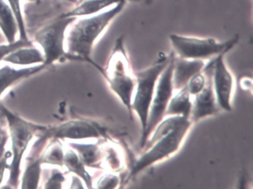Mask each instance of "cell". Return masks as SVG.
<instances>
[{
    "mask_svg": "<svg viewBox=\"0 0 253 189\" xmlns=\"http://www.w3.org/2000/svg\"><path fill=\"white\" fill-rule=\"evenodd\" d=\"M193 125L191 119L186 116H165L142 148L143 153L133 164L127 181L149 167L176 154L181 149Z\"/></svg>",
    "mask_w": 253,
    "mask_h": 189,
    "instance_id": "cell-1",
    "label": "cell"
},
{
    "mask_svg": "<svg viewBox=\"0 0 253 189\" xmlns=\"http://www.w3.org/2000/svg\"><path fill=\"white\" fill-rule=\"evenodd\" d=\"M126 2L123 1L107 11L79 20L68 38L67 58L88 62L95 66L96 63L91 59L93 46L99 37L124 10Z\"/></svg>",
    "mask_w": 253,
    "mask_h": 189,
    "instance_id": "cell-2",
    "label": "cell"
},
{
    "mask_svg": "<svg viewBox=\"0 0 253 189\" xmlns=\"http://www.w3.org/2000/svg\"><path fill=\"white\" fill-rule=\"evenodd\" d=\"M115 96L125 106L131 119H133L131 102L136 85L135 75L124 46V37L115 41L113 51L105 69L97 67Z\"/></svg>",
    "mask_w": 253,
    "mask_h": 189,
    "instance_id": "cell-3",
    "label": "cell"
},
{
    "mask_svg": "<svg viewBox=\"0 0 253 189\" xmlns=\"http://www.w3.org/2000/svg\"><path fill=\"white\" fill-rule=\"evenodd\" d=\"M0 112L5 115L8 121L12 144L13 158L9 165L10 174L6 188L17 189L18 187L22 159L29 143L34 136L41 135L48 127L29 122L10 112L2 104H0Z\"/></svg>",
    "mask_w": 253,
    "mask_h": 189,
    "instance_id": "cell-4",
    "label": "cell"
},
{
    "mask_svg": "<svg viewBox=\"0 0 253 189\" xmlns=\"http://www.w3.org/2000/svg\"><path fill=\"white\" fill-rule=\"evenodd\" d=\"M171 58L169 55L163 54L156 62L147 69L135 72L136 85L131 102V110L136 113L141 125V136L144 134L147 125L148 116L157 82Z\"/></svg>",
    "mask_w": 253,
    "mask_h": 189,
    "instance_id": "cell-5",
    "label": "cell"
},
{
    "mask_svg": "<svg viewBox=\"0 0 253 189\" xmlns=\"http://www.w3.org/2000/svg\"><path fill=\"white\" fill-rule=\"evenodd\" d=\"M174 54L186 60H210L221 53H227L238 43L239 36L235 35L229 40L220 42L213 38H190L177 35H169Z\"/></svg>",
    "mask_w": 253,
    "mask_h": 189,
    "instance_id": "cell-6",
    "label": "cell"
},
{
    "mask_svg": "<svg viewBox=\"0 0 253 189\" xmlns=\"http://www.w3.org/2000/svg\"><path fill=\"white\" fill-rule=\"evenodd\" d=\"M174 57L175 54L174 51H171L169 63L161 74L157 82L149 109L146 131L140 138V147L141 149L157 125L165 117L169 103L174 94L172 75Z\"/></svg>",
    "mask_w": 253,
    "mask_h": 189,
    "instance_id": "cell-7",
    "label": "cell"
},
{
    "mask_svg": "<svg viewBox=\"0 0 253 189\" xmlns=\"http://www.w3.org/2000/svg\"><path fill=\"white\" fill-rule=\"evenodd\" d=\"M76 20V17H65L60 15L40 29L35 35V40L43 49L47 66L63 58H67L64 50L65 33L68 26Z\"/></svg>",
    "mask_w": 253,
    "mask_h": 189,
    "instance_id": "cell-8",
    "label": "cell"
},
{
    "mask_svg": "<svg viewBox=\"0 0 253 189\" xmlns=\"http://www.w3.org/2000/svg\"><path fill=\"white\" fill-rule=\"evenodd\" d=\"M226 54L221 53L211 59L212 63L211 80L219 108L220 110L229 112L232 110L235 80L233 75L225 63Z\"/></svg>",
    "mask_w": 253,
    "mask_h": 189,
    "instance_id": "cell-9",
    "label": "cell"
},
{
    "mask_svg": "<svg viewBox=\"0 0 253 189\" xmlns=\"http://www.w3.org/2000/svg\"><path fill=\"white\" fill-rule=\"evenodd\" d=\"M39 137L45 140H84V139H99L105 137V132L102 127L92 121L75 119L64 122L57 126L47 128Z\"/></svg>",
    "mask_w": 253,
    "mask_h": 189,
    "instance_id": "cell-10",
    "label": "cell"
},
{
    "mask_svg": "<svg viewBox=\"0 0 253 189\" xmlns=\"http://www.w3.org/2000/svg\"><path fill=\"white\" fill-rule=\"evenodd\" d=\"M203 72L207 76V83L201 92L193 96L190 119L193 124L201 119L217 114L220 110L216 100L215 94L213 89L211 75L212 63L211 59L204 66Z\"/></svg>",
    "mask_w": 253,
    "mask_h": 189,
    "instance_id": "cell-11",
    "label": "cell"
},
{
    "mask_svg": "<svg viewBox=\"0 0 253 189\" xmlns=\"http://www.w3.org/2000/svg\"><path fill=\"white\" fill-rule=\"evenodd\" d=\"M205 65L204 60H186L180 58L175 54L172 75L174 89L178 91L186 86L189 79L202 72Z\"/></svg>",
    "mask_w": 253,
    "mask_h": 189,
    "instance_id": "cell-12",
    "label": "cell"
},
{
    "mask_svg": "<svg viewBox=\"0 0 253 189\" xmlns=\"http://www.w3.org/2000/svg\"><path fill=\"white\" fill-rule=\"evenodd\" d=\"M123 1L128 0H88L78 4L76 8L69 12L64 13L61 16L65 17H77L81 16H90L97 14L108 7L116 5ZM131 2H152V0H128Z\"/></svg>",
    "mask_w": 253,
    "mask_h": 189,
    "instance_id": "cell-13",
    "label": "cell"
},
{
    "mask_svg": "<svg viewBox=\"0 0 253 189\" xmlns=\"http://www.w3.org/2000/svg\"><path fill=\"white\" fill-rule=\"evenodd\" d=\"M85 167L100 168L104 159L105 151L97 143H70Z\"/></svg>",
    "mask_w": 253,
    "mask_h": 189,
    "instance_id": "cell-14",
    "label": "cell"
},
{
    "mask_svg": "<svg viewBox=\"0 0 253 189\" xmlns=\"http://www.w3.org/2000/svg\"><path fill=\"white\" fill-rule=\"evenodd\" d=\"M45 67L44 64L22 69H14L8 66H4L0 69V97L7 88L16 82L39 73Z\"/></svg>",
    "mask_w": 253,
    "mask_h": 189,
    "instance_id": "cell-15",
    "label": "cell"
},
{
    "mask_svg": "<svg viewBox=\"0 0 253 189\" xmlns=\"http://www.w3.org/2000/svg\"><path fill=\"white\" fill-rule=\"evenodd\" d=\"M177 91L176 94H173L169 103L166 116H182L189 118L192 108V96L186 86Z\"/></svg>",
    "mask_w": 253,
    "mask_h": 189,
    "instance_id": "cell-16",
    "label": "cell"
},
{
    "mask_svg": "<svg viewBox=\"0 0 253 189\" xmlns=\"http://www.w3.org/2000/svg\"><path fill=\"white\" fill-rule=\"evenodd\" d=\"M4 61L20 66L29 65L44 64L45 57L40 50L33 47H23L10 53L3 58Z\"/></svg>",
    "mask_w": 253,
    "mask_h": 189,
    "instance_id": "cell-17",
    "label": "cell"
},
{
    "mask_svg": "<svg viewBox=\"0 0 253 189\" xmlns=\"http://www.w3.org/2000/svg\"><path fill=\"white\" fill-rule=\"evenodd\" d=\"M0 29L8 44L16 42L19 32L17 20L11 7L4 0H0Z\"/></svg>",
    "mask_w": 253,
    "mask_h": 189,
    "instance_id": "cell-18",
    "label": "cell"
},
{
    "mask_svg": "<svg viewBox=\"0 0 253 189\" xmlns=\"http://www.w3.org/2000/svg\"><path fill=\"white\" fill-rule=\"evenodd\" d=\"M63 164L66 165L70 172L75 173L78 177H81L88 189H92V177L90 175L85 168V165L75 151L72 149L66 151V153H64Z\"/></svg>",
    "mask_w": 253,
    "mask_h": 189,
    "instance_id": "cell-19",
    "label": "cell"
},
{
    "mask_svg": "<svg viewBox=\"0 0 253 189\" xmlns=\"http://www.w3.org/2000/svg\"><path fill=\"white\" fill-rule=\"evenodd\" d=\"M41 165L40 156H32L28 159L27 166L22 179V189H38L41 180Z\"/></svg>",
    "mask_w": 253,
    "mask_h": 189,
    "instance_id": "cell-20",
    "label": "cell"
},
{
    "mask_svg": "<svg viewBox=\"0 0 253 189\" xmlns=\"http://www.w3.org/2000/svg\"><path fill=\"white\" fill-rule=\"evenodd\" d=\"M42 164L63 166L64 159V152L59 140H53L52 143L47 148L45 151L40 156Z\"/></svg>",
    "mask_w": 253,
    "mask_h": 189,
    "instance_id": "cell-21",
    "label": "cell"
},
{
    "mask_svg": "<svg viewBox=\"0 0 253 189\" xmlns=\"http://www.w3.org/2000/svg\"><path fill=\"white\" fill-rule=\"evenodd\" d=\"M104 159L106 165L112 172H118L121 171L124 167V162L123 160V156L119 149H117L115 146H109L105 150Z\"/></svg>",
    "mask_w": 253,
    "mask_h": 189,
    "instance_id": "cell-22",
    "label": "cell"
},
{
    "mask_svg": "<svg viewBox=\"0 0 253 189\" xmlns=\"http://www.w3.org/2000/svg\"><path fill=\"white\" fill-rule=\"evenodd\" d=\"M9 6L11 7L14 17L17 20V26H18L19 32H20V39L21 40L29 41L26 32V25L23 20V13H22L21 5H20V0H7Z\"/></svg>",
    "mask_w": 253,
    "mask_h": 189,
    "instance_id": "cell-23",
    "label": "cell"
},
{
    "mask_svg": "<svg viewBox=\"0 0 253 189\" xmlns=\"http://www.w3.org/2000/svg\"><path fill=\"white\" fill-rule=\"evenodd\" d=\"M206 83H207V76L202 71L189 79L186 87L190 95L193 97L202 91L203 88L205 87Z\"/></svg>",
    "mask_w": 253,
    "mask_h": 189,
    "instance_id": "cell-24",
    "label": "cell"
},
{
    "mask_svg": "<svg viewBox=\"0 0 253 189\" xmlns=\"http://www.w3.org/2000/svg\"><path fill=\"white\" fill-rule=\"evenodd\" d=\"M121 180L115 172H109L104 174L97 180V189H117L121 184Z\"/></svg>",
    "mask_w": 253,
    "mask_h": 189,
    "instance_id": "cell-25",
    "label": "cell"
},
{
    "mask_svg": "<svg viewBox=\"0 0 253 189\" xmlns=\"http://www.w3.org/2000/svg\"><path fill=\"white\" fill-rule=\"evenodd\" d=\"M32 42L30 41L20 40L16 41L13 43L8 44V45H0V61L3 60L5 56L9 54L12 51L18 49V48H23V47H32Z\"/></svg>",
    "mask_w": 253,
    "mask_h": 189,
    "instance_id": "cell-26",
    "label": "cell"
},
{
    "mask_svg": "<svg viewBox=\"0 0 253 189\" xmlns=\"http://www.w3.org/2000/svg\"><path fill=\"white\" fill-rule=\"evenodd\" d=\"M64 177L60 171H56L48 179L45 184V189H60L62 188V183L64 181Z\"/></svg>",
    "mask_w": 253,
    "mask_h": 189,
    "instance_id": "cell-27",
    "label": "cell"
},
{
    "mask_svg": "<svg viewBox=\"0 0 253 189\" xmlns=\"http://www.w3.org/2000/svg\"><path fill=\"white\" fill-rule=\"evenodd\" d=\"M12 156V153L11 151H7L4 153L2 159L0 160V183H2L3 180L4 174H5V170L9 168V165H8V159Z\"/></svg>",
    "mask_w": 253,
    "mask_h": 189,
    "instance_id": "cell-28",
    "label": "cell"
},
{
    "mask_svg": "<svg viewBox=\"0 0 253 189\" xmlns=\"http://www.w3.org/2000/svg\"><path fill=\"white\" fill-rule=\"evenodd\" d=\"M7 137H4L2 141L0 142V160L2 159L4 153H5V146L6 143Z\"/></svg>",
    "mask_w": 253,
    "mask_h": 189,
    "instance_id": "cell-29",
    "label": "cell"
},
{
    "mask_svg": "<svg viewBox=\"0 0 253 189\" xmlns=\"http://www.w3.org/2000/svg\"><path fill=\"white\" fill-rule=\"evenodd\" d=\"M5 137H6L5 133H2L0 131V142L2 141V139H3Z\"/></svg>",
    "mask_w": 253,
    "mask_h": 189,
    "instance_id": "cell-30",
    "label": "cell"
},
{
    "mask_svg": "<svg viewBox=\"0 0 253 189\" xmlns=\"http://www.w3.org/2000/svg\"><path fill=\"white\" fill-rule=\"evenodd\" d=\"M65 1H67V2H71V3L78 4V0H65Z\"/></svg>",
    "mask_w": 253,
    "mask_h": 189,
    "instance_id": "cell-31",
    "label": "cell"
},
{
    "mask_svg": "<svg viewBox=\"0 0 253 189\" xmlns=\"http://www.w3.org/2000/svg\"><path fill=\"white\" fill-rule=\"evenodd\" d=\"M85 1H88V0H78V4L81 3V2H85Z\"/></svg>",
    "mask_w": 253,
    "mask_h": 189,
    "instance_id": "cell-32",
    "label": "cell"
},
{
    "mask_svg": "<svg viewBox=\"0 0 253 189\" xmlns=\"http://www.w3.org/2000/svg\"><path fill=\"white\" fill-rule=\"evenodd\" d=\"M27 1H30V2H35L37 0H27Z\"/></svg>",
    "mask_w": 253,
    "mask_h": 189,
    "instance_id": "cell-33",
    "label": "cell"
}]
</instances>
